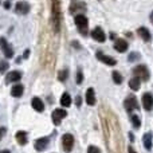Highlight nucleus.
<instances>
[{
	"instance_id": "obj_30",
	"label": "nucleus",
	"mask_w": 153,
	"mask_h": 153,
	"mask_svg": "<svg viewBox=\"0 0 153 153\" xmlns=\"http://www.w3.org/2000/svg\"><path fill=\"white\" fill-rule=\"evenodd\" d=\"M5 132H7V129H5V128H0V140H1L3 136L5 134Z\"/></svg>"
},
{
	"instance_id": "obj_35",
	"label": "nucleus",
	"mask_w": 153,
	"mask_h": 153,
	"mask_svg": "<svg viewBox=\"0 0 153 153\" xmlns=\"http://www.w3.org/2000/svg\"><path fill=\"white\" fill-rule=\"evenodd\" d=\"M0 153H10V151H1Z\"/></svg>"
},
{
	"instance_id": "obj_26",
	"label": "nucleus",
	"mask_w": 153,
	"mask_h": 153,
	"mask_svg": "<svg viewBox=\"0 0 153 153\" xmlns=\"http://www.w3.org/2000/svg\"><path fill=\"white\" fill-rule=\"evenodd\" d=\"M8 66H10V65H8L7 61H0V74H3V73L7 71Z\"/></svg>"
},
{
	"instance_id": "obj_24",
	"label": "nucleus",
	"mask_w": 153,
	"mask_h": 153,
	"mask_svg": "<svg viewBox=\"0 0 153 153\" xmlns=\"http://www.w3.org/2000/svg\"><path fill=\"white\" fill-rule=\"evenodd\" d=\"M130 120H132L133 126H134L136 129H138V128H140V125H141V121H140V118H138V116H134V114H133V116L130 117Z\"/></svg>"
},
{
	"instance_id": "obj_23",
	"label": "nucleus",
	"mask_w": 153,
	"mask_h": 153,
	"mask_svg": "<svg viewBox=\"0 0 153 153\" xmlns=\"http://www.w3.org/2000/svg\"><path fill=\"white\" fill-rule=\"evenodd\" d=\"M111 76H113V81H114V83H117V85L122 83V75L120 74L118 71H113V74H111Z\"/></svg>"
},
{
	"instance_id": "obj_5",
	"label": "nucleus",
	"mask_w": 153,
	"mask_h": 153,
	"mask_svg": "<svg viewBox=\"0 0 153 153\" xmlns=\"http://www.w3.org/2000/svg\"><path fill=\"white\" fill-rule=\"evenodd\" d=\"M0 48H1L3 54H4L7 58H12L13 56L12 47H11V45L7 42V39H4V38H0Z\"/></svg>"
},
{
	"instance_id": "obj_32",
	"label": "nucleus",
	"mask_w": 153,
	"mask_h": 153,
	"mask_svg": "<svg viewBox=\"0 0 153 153\" xmlns=\"http://www.w3.org/2000/svg\"><path fill=\"white\" fill-rule=\"evenodd\" d=\"M28 55H30V50H26L23 54V58H28Z\"/></svg>"
},
{
	"instance_id": "obj_13",
	"label": "nucleus",
	"mask_w": 153,
	"mask_h": 153,
	"mask_svg": "<svg viewBox=\"0 0 153 153\" xmlns=\"http://www.w3.org/2000/svg\"><path fill=\"white\" fill-rule=\"evenodd\" d=\"M22 78L20 71H10L5 76V83H12V82H19Z\"/></svg>"
},
{
	"instance_id": "obj_31",
	"label": "nucleus",
	"mask_w": 153,
	"mask_h": 153,
	"mask_svg": "<svg viewBox=\"0 0 153 153\" xmlns=\"http://www.w3.org/2000/svg\"><path fill=\"white\" fill-rule=\"evenodd\" d=\"M75 102H76V106H81V97H76V100H75Z\"/></svg>"
},
{
	"instance_id": "obj_16",
	"label": "nucleus",
	"mask_w": 153,
	"mask_h": 153,
	"mask_svg": "<svg viewBox=\"0 0 153 153\" xmlns=\"http://www.w3.org/2000/svg\"><path fill=\"white\" fill-rule=\"evenodd\" d=\"M15 137H16V141H18V144H20V145H26L27 141H28L27 133L24 132V130H19V132H16Z\"/></svg>"
},
{
	"instance_id": "obj_14",
	"label": "nucleus",
	"mask_w": 153,
	"mask_h": 153,
	"mask_svg": "<svg viewBox=\"0 0 153 153\" xmlns=\"http://www.w3.org/2000/svg\"><path fill=\"white\" fill-rule=\"evenodd\" d=\"M114 48H116L118 53H125L128 50V42L125 39H117L114 42Z\"/></svg>"
},
{
	"instance_id": "obj_15",
	"label": "nucleus",
	"mask_w": 153,
	"mask_h": 153,
	"mask_svg": "<svg viewBox=\"0 0 153 153\" xmlns=\"http://www.w3.org/2000/svg\"><path fill=\"white\" fill-rule=\"evenodd\" d=\"M31 105H32V108H34L36 111H43V110H45V103H43V101L40 100V98H38V97L32 98Z\"/></svg>"
},
{
	"instance_id": "obj_27",
	"label": "nucleus",
	"mask_w": 153,
	"mask_h": 153,
	"mask_svg": "<svg viewBox=\"0 0 153 153\" xmlns=\"http://www.w3.org/2000/svg\"><path fill=\"white\" fill-rule=\"evenodd\" d=\"M87 153H101V151H100V148H98V146L90 145L89 148H87Z\"/></svg>"
},
{
	"instance_id": "obj_29",
	"label": "nucleus",
	"mask_w": 153,
	"mask_h": 153,
	"mask_svg": "<svg viewBox=\"0 0 153 153\" xmlns=\"http://www.w3.org/2000/svg\"><path fill=\"white\" fill-rule=\"evenodd\" d=\"M138 58H140V54H137V53H132V54L129 55V58H128V61H129V62H133L134 59H138Z\"/></svg>"
},
{
	"instance_id": "obj_22",
	"label": "nucleus",
	"mask_w": 153,
	"mask_h": 153,
	"mask_svg": "<svg viewBox=\"0 0 153 153\" xmlns=\"http://www.w3.org/2000/svg\"><path fill=\"white\" fill-rule=\"evenodd\" d=\"M61 105L63 106V108H69V106L71 105V97H70L69 93H65L61 97Z\"/></svg>"
},
{
	"instance_id": "obj_25",
	"label": "nucleus",
	"mask_w": 153,
	"mask_h": 153,
	"mask_svg": "<svg viewBox=\"0 0 153 153\" xmlns=\"http://www.w3.org/2000/svg\"><path fill=\"white\" fill-rule=\"evenodd\" d=\"M67 76H69V71H67V70H62V71L58 74V79L61 82H65L67 79Z\"/></svg>"
},
{
	"instance_id": "obj_4",
	"label": "nucleus",
	"mask_w": 153,
	"mask_h": 153,
	"mask_svg": "<svg viewBox=\"0 0 153 153\" xmlns=\"http://www.w3.org/2000/svg\"><path fill=\"white\" fill-rule=\"evenodd\" d=\"M73 145H74V137L70 133H66V134L62 136V146H63L65 152H71Z\"/></svg>"
},
{
	"instance_id": "obj_21",
	"label": "nucleus",
	"mask_w": 153,
	"mask_h": 153,
	"mask_svg": "<svg viewBox=\"0 0 153 153\" xmlns=\"http://www.w3.org/2000/svg\"><path fill=\"white\" fill-rule=\"evenodd\" d=\"M140 86H141V79L137 78V76H133V78L129 81V87L132 90H134V91L140 89Z\"/></svg>"
},
{
	"instance_id": "obj_10",
	"label": "nucleus",
	"mask_w": 153,
	"mask_h": 153,
	"mask_svg": "<svg viewBox=\"0 0 153 153\" xmlns=\"http://www.w3.org/2000/svg\"><path fill=\"white\" fill-rule=\"evenodd\" d=\"M48 143H50V138H48V137L38 138V140L35 141V149H36V151H39V152L45 151V149L48 146Z\"/></svg>"
},
{
	"instance_id": "obj_6",
	"label": "nucleus",
	"mask_w": 153,
	"mask_h": 153,
	"mask_svg": "<svg viewBox=\"0 0 153 153\" xmlns=\"http://www.w3.org/2000/svg\"><path fill=\"white\" fill-rule=\"evenodd\" d=\"M91 38L94 40H97V42H100V43H102V42L106 40V35H105V32H103V30L101 28V27H95V28L93 30Z\"/></svg>"
},
{
	"instance_id": "obj_11",
	"label": "nucleus",
	"mask_w": 153,
	"mask_h": 153,
	"mask_svg": "<svg viewBox=\"0 0 153 153\" xmlns=\"http://www.w3.org/2000/svg\"><path fill=\"white\" fill-rule=\"evenodd\" d=\"M124 105H125V109H126L128 111H132L133 109H137L138 108L137 100H136V97H133V95H130V97H128L126 100H125Z\"/></svg>"
},
{
	"instance_id": "obj_19",
	"label": "nucleus",
	"mask_w": 153,
	"mask_h": 153,
	"mask_svg": "<svg viewBox=\"0 0 153 153\" xmlns=\"http://www.w3.org/2000/svg\"><path fill=\"white\" fill-rule=\"evenodd\" d=\"M143 143H144V146H145V149L146 151H151L152 149V133L151 132H148V133H145L144 134V137H143Z\"/></svg>"
},
{
	"instance_id": "obj_8",
	"label": "nucleus",
	"mask_w": 153,
	"mask_h": 153,
	"mask_svg": "<svg viewBox=\"0 0 153 153\" xmlns=\"http://www.w3.org/2000/svg\"><path fill=\"white\" fill-rule=\"evenodd\" d=\"M97 58L100 59L102 63L108 65V66H114V65L117 63L116 59L111 58V56H109V55H106V54H103L102 51H98V53H97Z\"/></svg>"
},
{
	"instance_id": "obj_1",
	"label": "nucleus",
	"mask_w": 153,
	"mask_h": 153,
	"mask_svg": "<svg viewBox=\"0 0 153 153\" xmlns=\"http://www.w3.org/2000/svg\"><path fill=\"white\" fill-rule=\"evenodd\" d=\"M61 22H62V12H61V0H53L51 1V20L50 24L55 32L61 31Z\"/></svg>"
},
{
	"instance_id": "obj_9",
	"label": "nucleus",
	"mask_w": 153,
	"mask_h": 153,
	"mask_svg": "<svg viewBox=\"0 0 153 153\" xmlns=\"http://www.w3.org/2000/svg\"><path fill=\"white\" fill-rule=\"evenodd\" d=\"M143 106L145 110H152L153 109V95L151 93H145L143 95Z\"/></svg>"
},
{
	"instance_id": "obj_33",
	"label": "nucleus",
	"mask_w": 153,
	"mask_h": 153,
	"mask_svg": "<svg viewBox=\"0 0 153 153\" xmlns=\"http://www.w3.org/2000/svg\"><path fill=\"white\" fill-rule=\"evenodd\" d=\"M128 152H129V153H137V152L134 151V149L132 148V146H129V148H128Z\"/></svg>"
},
{
	"instance_id": "obj_12",
	"label": "nucleus",
	"mask_w": 153,
	"mask_h": 153,
	"mask_svg": "<svg viewBox=\"0 0 153 153\" xmlns=\"http://www.w3.org/2000/svg\"><path fill=\"white\" fill-rule=\"evenodd\" d=\"M15 11H16V13H20V15H26V13H28V11H30L28 3H26V1H19V3H16Z\"/></svg>"
},
{
	"instance_id": "obj_18",
	"label": "nucleus",
	"mask_w": 153,
	"mask_h": 153,
	"mask_svg": "<svg viewBox=\"0 0 153 153\" xmlns=\"http://www.w3.org/2000/svg\"><path fill=\"white\" fill-rule=\"evenodd\" d=\"M23 91H24V87H23V85H20V83H16L15 86L11 89L12 97H22V95H23Z\"/></svg>"
},
{
	"instance_id": "obj_7",
	"label": "nucleus",
	"mask_w": 153,
	"mask_h": 153,
	"mask_svg": "<svg viewBox=\"0 0 153 153\" xmlns=\"http://www.w3.org/2000/svg\"><path fill=\"white\" fill-rule=\"evenodd\" d=\"M66 116H67L66 110H63V109H55V110L53 111V121H54V124H55V125H61V121Z\"/></svg>"
},
{
	"instance_id": "obj_2",
	"label": "nucleus",
	"mask_w": 153,
	"mask_h": 153,
	"mask_svg": "<svg viewBox=\"0 0 153 153\" xmlns=\"http://www.w3.org/2000/svg\"><path fill=\"white\" fill-rule=\"evenodd\" d=\"M75 26L76 28H78V31L81 32L82 35H87V32H89V20H87V18L85 15H82V13H79V15L75 16Z\"/></svg>"
},
{
	"instance_id": "obj_20",
	"label": "nucleus",
	"mask_w": 153,
	"mask_h": 153,
	"mask_svg": "<svg viewBox=\"0 0 153 153\" xmlns=\"http://www.w3.org/2000/svg\"><path fill=\"white\" fill-rule=\"evenodd\" d=\"M86 102L87 105H94L95 103V94H94V89H87L86 91Z\"/></svg>"
},
{
	"instance_id": "obj_28",
	"label": "nucleus",
	"mask_w": 153,
	"mask_h": 153,
	"mask_svg": "<svg viewBox=\"0 0 153 153\" xmlns=\"http://www.w3.org/2000/svg\"><path fill=\"white\" fill-rule=\"evenodd\" d=\"M82 81H83V74H82L81 70H78V73H76V83L81 85Z\"/></svg>"
},
{
	"instance_id": "obj_3",
	"label": "nucleus",
	"mask_w": 153,
	"mask_h": 153,
	"mask_svg": "<svg viewBox=\"0 0 153 153\" xmlns=\"http://www.w3.org/2000/svg\"><path fill=\"white\" fill-rule=\"evenodd\" d=\"M133 74H134V76L140 78L141 81H146V79H149L148 67L144 66V65H140V66L134 67V70H133Z\"/></svg>"
},
{
	"instance_id": "obj_17",
	"label": "nucleus",
	"mask_w": 153,
	"mask_h": 153,
	"mask_svg": "<svg viewBox=\"0 0 153 153\" xmlns=\"http://www.w3.org/2000/svg\"><path fill=\"white\" fill-rule=\"evenodd\" d=\"M137 34L140 35L141 38H143L145 42H149V40L152 39V35H151V32L148 31V28H145V27H140V28L137 30Z\"/></svg>"
},
{
	"instance_id": "obj_34",
	"label": "nucleus",
	"mask_w": 153,
	"mask_h": 153,
	"mask_svg": "<svg viewBox=\"0 0 153 153\" xmlns=\"http://www.w3.org/2000/svg\"><path fill=\"white\" fill-rule=\"evenodd\" d=\"M149 19H151V22L153 23V11H152V13H151V16H149Z\"/></svg>"
}]
</instances>
